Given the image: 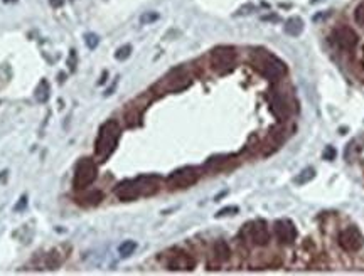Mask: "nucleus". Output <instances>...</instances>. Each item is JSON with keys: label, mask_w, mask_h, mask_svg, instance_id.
<instances>
[{"label": "nucleus", "mask_w": 364, "mask_h": 276, "mask_svg": "<svg viewBox=\"0 0 364 276\" xmlns=\"http://www.w3.org/2000/svg\"><path fill=\"white\" fill-rule=\"evenodd\" d=\"M120 140V125L115 120H108L100 126L98 138L95 144V154L101 160H107L113 154Z\"/></svg>", "instance_id": "f257e3e1"}, {"label": "nucleus", "mask_w": 364, "mask_h": 276, "mask_svg": "<svg viewBox=\"0 0 364 276\" xmlns=\"http://www.w3.org/2000/svg\"><path fill=\"white\" fill-rule=\"evenodd\" d=\"M255 68L258 71L261 72L265 78H268V80H280L285 71H287V68H285V64L280 61L278 58H275L273 54L270 52H265V50H261V52H256L255 54Z\"/></svg>", "instance_id": "f03ea898"}, {"label": "nucleus", "mask_w": 364, "mask_h": 276, "mask_svg": "<svg viewBox=\"0 0 364 276\" xmlns=\"http://www.w3.org/2000/svg\"><path fill=\"white\" fill-rule=\"evenodd\" d=\"M211 64H213L216 72L226 74V72L233 71L234 64H236V52L229 46H219L211 52Z\"/></svg>", "instance_id": "7ed1b4c3"}, {"label": "nucleus", "mask_w": 364, "mask_h": 276, "mask_svg": "<svg viewBox=\"0 0 364 276\" xmlns=\"http://www.w3.org/2000/svg\"><path fill=\"white\" fill-rule=\"evenodd\" d=\"M96 176H98V168H96V164L91 158H81L76 165V172H75V178H73V186L75 188H86L91 186L96 180Z\"/></svg>", "instance_id": "20e7f679"}, {"label": "nucleus", "mask_w": 364, "mask_h": 276, "mask_svg": "<svg viewBox=\"0 0 364 276\" xmlns=\"http://www.w3.org/2000/svg\"><path fill=\"white\" fill-rule=\"evenodd\" d=\"M199 170L196 167H182L177 168L167 177V186L170 188H187L199 180Z\"/></svg>", "instance_id": "39448f33"}, {"label": "nucleus", "mask_w": 364, "mask_h": 276, "mask_svg": "<svg viewBox=\"0 0 364 276\" xmlns=\"http://www.w3.org/2000/svg\"><path fill=\"white\" fill-rule=\"evenodd\" d=\"M241 234L248 239L250 242H253L255 246H266L270 241V231L266 228L265 220H253L248 222L246 226H243Z\"/></svg>", "instance_id": "423d86ee"}, {"label": "nucleus", "mask_w": 364, "mask_h": 276, "mask_svg": "<svg viewBox=\"0 0 364 276\" xmlns=\"http://www.w3.org/2000/svg\"><path fill=\"white\" fill-rule=\"evenodd\" d=\"M339 246L347 252H356L364 246V236L356 226H349L339 232Z\"/></svg>", "instance_id": "0eeeda50"}, {"label": "nucleus", "mask_w": 364, "mask_h": 276, "mask_svg": "<svg viewBox=\"0 0 364 276\" xmlns=\"http://www.w3.org/2000/svg\"><path fill=\"white\" fill-rule=\"evenodd\" d=\"M357 40H359V38H357L356 30L351 29V27H347V26L335 27L334 32H332V42L337 46L340 50L356 49Z\"/></svg>", "instance_id": "6e6552de"}, {"label": "nucleus", "mask_w": 364, "mask_h": 276, "mask_svg": "<svg viewBox=\"0 0 364 276\" xmlns=\"http://www.w3.org/2000/svg\"><path fill=\"white\" fill-rule=\"evenodd\" d=\"M165 264H167V268L172 271H191V270H194L196 260L189 254V252L177 250V251H174V254L169 256V260Z\"/></svg>", "instance_id": "1a4fd4ad"}, {"label": "nucleus", "mask_w": 364, "mask_h": 276, "mask_svg": "<svg viewBox=\"0 0 364 276\" xmlns=\"http://www.w3.org/2000/svg\"><path fill=\"white\" fill-rule=\"evenodd\" d=\"M273 232L275 238L278 239L282 244H292L297 239V229L293 226L292 220L288 219H280L273 224Z\"/></svg>", "instance_id": "9d476101"}, {"label": "nucleus", "mask_w": 364, "mask_h": 276, "mask_svg": "<svg viewBox=\"0 0 364 276\" xmlns=\"http://www.w3.org/2000/svg\"><path fill=\"white\" fill-rule=\"evenodd\" d=\"M115 194H117L118 199L123 202H130V200L138 199V197H142L137 178H128V180L120 182L117 188H115Z\"/></svg>", "instance_id": "9b49d317"}, {"label": "nucleus", "mask_w": 364, "mask_h": 276, "mask_svg": "<svg viewBox=\"0 0 364 276\" xmlns=\"http://www.w3.org/2000/svg\"><path fill=\"white\" fill-rule=\"evenodd\" d=\"M165 80H167L170 91H181L191 84V80H189V76L186 74V71H184L182 68L174 69V71L169 74V78H165Z\"/></svg>", "instance_id": "f8f14e48"}, {"label": "nucleus", "mask_w": 364, "mask_h": 276, "mask_svg": "<svg viewBox=\"0 0 364 276\" xmlns=\"http://www.w3.org/2000/svg\"><path fill=\"white\" fill-rule=\"evenodd\" d=\"M271 112L278 120H287L290 116V104L283 94H273V98H271Z\"/></svg>", "instance_id": "ddd939ff"}, {"label": "nucleus", "mask_w": 364, "mask_h": 276, "mask_svg": "<svg viewBox=\"0 0 364 276\" xmlns=\"http://www.w3.org/2000/svg\"><path fill=\"white\" fill-rule=\"evenodd\" d=\"M213 251H214V258L218 261H228L229 260V256H231V250H229V244L226 241H223V239H218V241L214 242V248H213Z\"/></svg>", "instance_id": "4468645a"}, {"label": "nucleus", "mask_w": 364, "mask_h": 276, "mask_svg": "<svg viewBox=\"0 0 364 276\" xmlns=\"http://www.w3.org/2000/svg\"><path fill=\"white\" fill-rule=\"evenodd\" d=\"M285 32H287L288 36H292V38H297V36L302 34L303 30V20L298 19V17H290V19L285 22Z\"/></svg>", "instance_id": "2eb2a0df"}, {"label": "nucleus", "mask_w": 364, "mask_h": 276, "mask_svg": "<svg viewBox=\"0 0 364 276\" xmlns=\"http://www.w3.org/2000/svg\"><path fill=\"white\" fill-rule=\"evenodd\" d=\"M49 93H51L49 82L46 80H41L38 88H36V98H38L39 103H46V101L49 100Z\"/></svg>", "instance_id": "dca6fc26"}, {"label": "nucleus", "mask_w": 364, "mask_h": 276, "mask_svg": "<svg viewBox=\"0 0 364 276\" xmlns=\"http://www.w3.org/2000/svg\"><path fill=\"white\" fill-rule=\"evenodd\" d=\"M135 250H137V242H135V241H123L122 244L118 246V252H120V254H122L123 258L130 256Z\"/></svg>", "instance_id": "f3484780"}, {"label": "nucleus", "mask_w": 364, "mask_h": 276, "mask_svg": "<svg viewBox=\"0 0 364 276\" xmlns=\"http://www.w3.org/2000/svg\"><path fill=\"white\" fill-rule=\"evenodd\" d=\"M86 200H88V202H86L88 206H98L100 202L103 200V192H101V190H93L91 194L86 196Z\"/></svg>", "instance_id": "a211bd4d"}, {"label": "nucleus", "mask_w": 364, "mask_h": 276, "mask_svg": "<svg viewBox=\"0 0 364 276\" xmlns=\"http://www.w3.org/2000/svg\"><path fill=\"white\" fill-rule=\"evenodd\" d=\"M354 20H356L357 26L364 27V0L354 8Z\"/></svg>", "instance_id": "6ab92c4d"}, {"label": "nucleus", "mask_w": 364, "mask_h": 276, "mask_svg": "<svg viewBox=\"0 0 364 276\" xmlns=\"http://www.w3.org/2000/svg\"><path fill=\"white\" fill-rule=\"evenodd\" d=\"M132 54V46H122L118 50H117V54H115V58L118 59V61H125V59L130 56Z\"/></svg>", "instance_id": "aec40b11"}, {"label": "nucleus", "mask_w": 364, "mask_h": 276, "mask_svg": "<svg viewBox=\"0 0 364 276\" xmlns=\"http://www.w3.org/2000/svg\"><path fill=\"white\" fill-rule=\"evenodd\" d=\"M314 177V170L312 168H307V170H303L302 172V176H298L295 180L298 182V184H305L307 180H310V178Z\"/></svg>", "instance_id": "412c9836"}, {"label": "nucleus", "mask_w": 364, "mask_h": 276, "mask_svg": "<svg viewBox=\"0 0 364 276\" xmlns=\"http://www.w3.org/2000/svg\"><path fill=\"white\" fill-rule=\"evenodd\" d=\"M98 42H100V39L96 34H86V46H88L90 49H95L96 46H98Z\"/></svg>", "instance_id": "4be33fe9"}, {"label": "nucleus", "mask_w": 364, "mask_h": 276, "mask_svg": "<svg viewBox=\"0 0 364 276\" xmlns=\"http://www.w3.org/2000/svg\"><path fill=\"white\" fill-rule=\"evenodd\" d=\"M159 19V16L155 12H152V14H145L144 17H142V22L144 24H149V22H154V20H157Z\"/></svg>", "instance_id": "5701e85b"}, {"label": "nucleus", "mask_w": 364, "mask_h": 276, "mask_svg": "<svg viewBox=\"0 0 364 276\" xmlns=\"http://www.w3.org/2000/svg\"><path fill=\"white\" fill-rule=\"evenodd\" d=\"M228 212H238V207H226V209H223V210H219L218 216L221 218V216H226Z\"/></svg>", "instance_id": "b1692460"}, {"label": "nucleus", "mask_w": 364, "mask_h": 276, "mask_svg": "<svg viewBox=\"0 0 364 276\" xmlns=\"http://www.w3.org/2000/svg\"><path fill=\"white\" fill-rule=\"evenodd\" d=\"M334 154H335V152H334L332 146H327V150L324 152V157L330 160V158H334Z\"/></svg>", "instance_id": "393cba45"}, {"label": "nucleus", "mask_w": 364, "mask_h": 276, "mask_svg": "<svg viewBox=\"0 0 364 276\" xmlns=\"http://www.w3.org/2000/svg\"><path fill=\"white\" fill-rule=\"evenodd\" d=\"M75 50H71V56H69V68L71 69H75Z\"/></svg>", "instance_id": "a878e982"}]
</instances>
